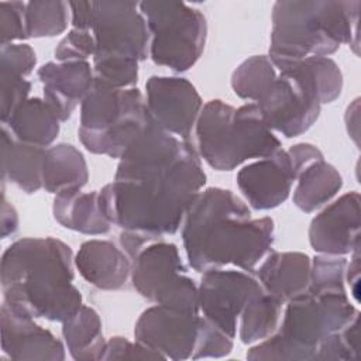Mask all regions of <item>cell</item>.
Masks as SVG:
<instances>
[{
    "label": "cell",
    "instance_id": "cell-1",
    "mask_svg": "<svg viewBox=\"0 0 361 361\" xmlns=\"http://www.w3.org/2000/svg\"><path fill=\"white\" fill-rule=\"evenodd\" d=\"M206 183L199 152L152 118L121 155L114 180L99 190L106 219L149 240L175 234Z\"/></svg>",
    "mask_w": 361,
    "mask_h": 361
},
{
    "label": "cell",
    "instance_id": "cell-2",
    "mask_svg": "<svg viewBox=\"0 0 361 361\" xmlns=\"http://www.w3.org/2000/svg\"><path fill=\"white\" fill-rule=\"evenodd\" d=\"M182 241L190 268L199 274L226 265L252 272L272 251L274 220L252 219L248 206L231 190L207 188L185 214Z\"/></svg>",
    "mask_w": 361,
    "mask_h": 361
},
{
    "label": "cell",
    "instance_id": "cell-3",
    "mask_svg": "<svg viewBox=\"0 0 361 361\" xmlns=\"http://www.w3.org/2000/svg\"><path fill=\"white\" fill-rule=\"evenodd\" d=\"M73 254L54 237H25L1 255L0 282L4 305L31 319L63 323L82 306L73 285Z\"/></svg>",
    "mask_w": 361,
    "mask_h": 361
},
{
    "label": "cell",
    "instance_id": "cell-4",
    "mask_svg": "<svg viewBox=\"0 0 361 361\" xmlns=\"http://www.w3.org/2000/svg\"><path fill=\"white\" fill-rule=\"evenodd\" d=\"M360 1H275L268 58L281 72L309 56H329L341 44L358 54Z\"/></svg>",
    "mask_w": 361,
    "mask_h": 361
},
{
    "label": "cell",
    "instance_id": "cell-5",
    "mask_svg": "<svg viewBox=\"0 0 361 361\" xmlns=\"http://www.w3.org/2000/svg\"><path fill=\"white\" fill-rule=\"evenodd\" d=\"M285 305L278 329L247 351L248 360L316 361L320 344L360 317L345 289H307Z\"/></svg>",
    "mask_w": 361,
    "mask_h": 361
},
{
    "label": "cell",
    "instance_id": "cell-6",
    "mask_svg": "<svg viewBox=\"0 0 361 361\" xmlns=\"http://www.w3.org/2000/svg\"><path fill=\"white\" fill-rule=\"evenodd\" d=\"M197 152L216 171H233L248 159L265 158L281 148L255 103L235 109L220 99L207 102L195 126Z\"/></svg>",
    "mask_w": 361,
    "mask_h": 361
},
{
    "label": "cell",
    "instance_id": "cell-7",
    "mask_svg": "<svg viewBox=\"0 0 361 361\" xmlns=\"http://www.w3.org/2000/svg\"><path fill=\"white\" fill-rule=\"evenodd\" d=\"M149 120L137 87L113 89L94 82L80 104L78 134L89 152L120 159Z\"/></svg>",
    "mask_w": 361,
    "mask_h": 361
},
{
    "label": "cell",
    "instance_id": "cell-8",
    "mask_svg": "<svg viewBox=\"0 0 361 361\" xmlns=\"http://www.w3.org/2000/svg\"><path fill=\"white\" fill-rule=\"evenodd\" d=\"M149 31V58L173 72L190 69L202 56L207 21L199 8L179 1H141Z\"/></svg>",
    "mask_w": 361,
    "mask_h": 361
},
{
    "label": "cell",
    "instance_id": "cell-9",
    "mask_svg": "<svg viewBox=\"0 0 361 361\" xmlns=\"http://www.w3.org/2000/svg\"><path fill=\"white\" fill-rule=\"evenodd\" d=\"M130 276L135 290L149 302L179 312L200 313L197 285L186 275L175 244L149 241L131 259Z\"/></svg>",
    "mask_w": 361,
    "mask_h": 361
},
{
    "label": "cell",
    "instance_id": "cell-10",
    "mask_svg": "<svg viewBox=\"0 0 361 361\" xmlns=\"http://www.w3.org/2000/svg\"><path fill=\"white\" fill-rule=\"evenodd\" d=\"M255 104L267 127L286 138L306 133L322 109L317 86L303 61L281 71Z\"/></svg>",
    "mask_w": 361,
    "mask_h": 361
},
{
    "label": "cell",
    "instance_id": "cell-11",
    "mask_svg": "<svg viewBox=\"0 0 361 361\" xmlns=\"http://www.w3.org/2000/svg\"><path fill=\"white\" fill-rule=\"evenodd\" d=\"M90 32L96 42L93 59L141 62L149 56V31L135 1H92Z\"/></svg>",
    "mask_w": 361,
    "mask_h": 361
},
{
    "label": "cell",
    "instance_id": "cell-12",
    "mask_svg": "<svg viewBox=\"0 0 361 361\" xmlns=\"http://www.w3.org/2000/svg\"><path fill=\"white\" fill-rule=\"evenodd\" d=\"M259 286L258 279L245 271H226L223 268L207 271L197 286L199 310L204 319L234 338L237 320Z\"/></svg>",
    "mask_w": 361,
    "mask_h": 361
},
{
    "label": "cell",
    "instance_id": "cell-13",
    "mask_svg": "<svg viewBox=\"0 0 361 361\" xmlns=\"http://www.w3.org/2000/svg\"><path fill=\"white\" fill-rule=\"evenodd\" d=\"M200 313H186L161 305L145 309L134 327V337L149 350L173 361L192 358L199 330Z\"/></svg>",
    "mask_w": 361,
    "mask_h": 361
},
{
    "label": "cell",
    "instance_id": "cell-14",
    "mask_svg": "<svg viewBox=\"0 0 361 361\" xmlns=\"http://www.w3.org/2000/svg\"><path fill=\"white\" fill-rule=\"evenodd\" d=\"M145 92L151 118L166 133L188 141L203 107L196 87L185 78L151 76Z\"/></svg>",
    "mask_w": 361,
    "mask_h": 361
},
{
    "label": "cell",
    "instance_id": "cell-15",
    "mask_svg": "<svg viewBox=\"0 0 361 361\" xmlns=\"http://www.w3.org/2000/svg\"><path fill=\"white\" fill-rule=\"evenodd\" d=\"M360 193L348 192L313 217L309 243L316 252L343 257L360 250Z\"/></svg>",
    "mask_w": 361,
    "mask_h": 361
},
{
    "label": "cell",
    "instance_id": "cell-16",
    "mask_svg": "<svg viewBox=\"0 0 361 361\" xmlns=\"http://www.w3.org/2000/svg\"><path fill=\"white\" fill-rule=\"evenodd\" d=\"M296 176L283 149L241 168L235 176L237 186L255 210H269L282 204L290 193Z\"/></svg>",
    "mask_w": 361,
    "mask_h": 361
},
{
    "label": "cell",
    "instance_id": "cell-17",
    "mask_svg": "<svg viewBox=\"0 0 361 361\" xmlns=\"http://www.w3.org/2000/svg\"><path fill=\"white\" fill-rule=\"evenodd\" d=\"M1 350L16 361H62L65 347L49 330L34 319L13 312L7 305L0 309Z\"/></svg>",
    "mask_w": 361,
    "mask_h": 361
},
{
    "label": "cell",
    "instance_id": "cell-18",
    "mask_svg": "<svg viewBox=\"0 0 361 361\" xmlns=\"http://www.w3.org/2000/svg\"><path fill=\"white\" fill-rule=\"evenodd\" d=\"M37 75L42 83L44 100L61 121L71 118L94 83L93 68L87 61L47 62Z\"/></svg>",
    "mask_w": 361,
    "mask_h": 361
},
{
    "label": "cell",
    "instance_id": "cell-19",
    "mask_svg": "<svg viewBox=\"0 0 361 361\" xmlns=\"http://www.w3.org/2000/svg\"><path fill=\"white\" fill-rule=\"evenodd\" d=\"M80 276L102 290L121 289L131 275V259L107 240H87L73 258Z\"/></svg>",
    "mask_w": 361,
    "mask_h": 361
},
{
    "label": "cell",
    "instance_id": "cell-20",
    "mask_svg": "<svg viewBox=\"0 0 361 361\" xmlns=\"http://www.w3.org/2000/svg\"><path fill=\"white\" fill-rule=\"evenodd\" d=\"M312 259L305 252L271 251L257 269L261 288L282 305L303 293L310 282Z\"/></svg>",
    "mask_w": 361,
    "mask_h": 361
},
{
    "label": "cell",
    "instance_id": "cell-21",
    "mask_svg": "<svg viewBox=\"0 0 361 361\" xmlns=\"http://www.w3.org/2000/svg\"><path fill=\"white\" fill-rule=\"evenodd\" d=\"M54 219L65 228L87 235H102L113 226L103 214L99 192L68 189L55 195L52 204Z\"/></svg>",
    "mask_w": 361,
    "mask_h": 361
},
{
    "label": "cell",
    "instance_id": "cell-22",
    "mask_svg": "<svg viewBox=\"0 0 361 361\" xmlns=\"http://www.w3.org/2000/svg\"><path fill=\"white\" fill-rule=\"evenodd\" d=\"M59 117L44 99L28 97L3 126L18 141L48 148L59 134Z\"/></svg>",
    "mask_w": 361,
    "mask_h": 361
},
{
    "label": "cell",
    "instance_id": "cell-23",
    "mask_svg": "<svg viewBox=\"0 0 361 361\" xmlns=\"http://www.w3.org/2000/svg\"><path fill=\"white\" fill-rule=\"evenodd\" d=\"M47 148L18 141L3 126L1 128V172L23 192L31 195L42 188V159Z\"/></svg>",
    "mask_w": 361,
    "mask_h": 361
},
{
    "label": "cell",
    "instance_id": "cell-24",
    "mask_svg": "<svg viewBox=\"0 0 361 361\" xmlns=\"http://www.w3.org/2000/svg\"><path fill=\"white\" fill-rule=\"evenodd\" d=\"M42 188L54 195L68 189H82L89 179L83 154L73 145L62 142L48 147L42 159Z\"/></svg>",
    "mask_w": 361,
    "mask_h": 361
},
{
    "label": "cell",
    "instance_id": "cell-25",
    "mask_svg": "<svg viewBox=\"0 0 361 361\" xmlns=\"http://www.w3.org/2000/svg\"><path fill=\"white\" fill-rule=\"evenodd\" d=\"M293 203L305 213H312L331 200L343 186L340 172L329 162L317 159L296 173Z\"/></svg>",
    "mask_w": 361,
    "mask_h": 361
},
{
    "label": "cell",
    "instance_id": "cell-26",
    "mask_svg": "<svg viewBox=\"0 0 361 361\" xmlns=\"http://www.w3.org/2000/svg\"><path fill=\"white\" fill-rule=\"evenodd\" d=\"M62 337L71 357L76 361L100 360L106 340L99 313L86 305L62 323Z\"/></svg>",
    "mask_w": 361,
    "mask_h": 361
},
{
    "label": "cell",
    "instance_id": "cell-27",
    "mask_svg": "<svg viewBox=\"0 0 361 361\" xmlns=\"http://www.w3.org/2000/svg\"><path fill=\"white\" fill-rule=\"evenodd\" d=\"M282 303L261 286L251 295L240 314V340L252 344L269 337L279 326Z\"/></svg>",
    "mask_w": 361,
    "mask_h": 361
},
{
    "label": "cell",
    "instance_id": "cell-28",
    "mask_svg": "<svg viewBox=\"0 0 361 361\" xmlns=\"http://www.w3.org/2000/svg\"><path fill=\"white\" fill-rule=\"evenodd\" d=\"M276 76V68L268 55H254L234 69L231 87L238 97L255 103L269 89Z\"/></svg>",
    "mask_w": 361,
    "mask_h": 361
},
{
    "label": "cell",
    "instance_id": "cell-29",
    "mask_svg": "<svg viewBox=\"0 0 361 361\" xmlns=\"http://www.w3.org/2000/svg\"><path fill=\"white\" fill-rule=\"evenodd\" d=\"M69 3L59 0H34L25 3V28L28 38L55 37L69 24Z\"/></svg>",
    "mask_w": 361,
    "mask_h": 361
},
{
    "label": "cell",
    "instance_id": "cell-30",
    "mask_svg": "<svg viewBox=\"0 0 361 361\" xmlns=\"http://www.w3.org/2000/svg\"><path fill=\"white\" fill-rule=\"evenodd\" d=\"M138 63L133 59H93L94 82L113 89H130L138 80Z\"/></svg>",
    "mask_w": 361,
    "mask_h": 361
},
{
    "label": "cell",
    "instance_id": "cell-31",
    "mask_svg": "<svg viewBox=\"0 0 361 361\" xmlns=\"http://www.w3.org/2000/svg\"><path fill=\"white\" fill-rule=\"evenodd\" d=\"M317 86L320 103L334 102L343 90V73L329 56H309L303 59Z\"/></svg>",
    "mask_w": 361,
    "mask_h": 361
},
{
    "label": "cell",
    "instance_id": "cell-32",
    "mask_svg": "<svg viewBox=\"0 0 361 361\" xmlns=\"http://www.w3.org/2000/svg\"><path fill=\"white\" fill-rule=\"evenodd\" d=\"M358 326L360 317L351 322L347 327L329 336L319 347L316 361L331 360H355L358 353Z\"/></svg>",
    "mask_w": 361,
    "mask_h": 361
},
{
    "label": "cell",
    "instance_id": "cell-33",
    "mask_svg": "<svg viewBox=\"0 0 361 361\" xmlns=\"http://www.w3.org/2000/svg\"><path fill=\"white\" fill-rule=\"evenodd\" d=\"M202 316V314H200ZM233 340L213 323L202 316L200 330L192 360L199 358H220L228 355L233 350Z\"/></svg>",
    "mask_w": 361,
    "mask_h": 361
},
{
    "label": "cell",
    "instance_id": "cell-34",
    "mask_svg": "<svg viewBox=\"0 0 361 361\" xmlns=\"http://www.w3.org/2000/svg\"><path fill=\"white\" fill-rule=\"evenodd\" d=\"M31 82L25 78L0 69V116L4 123L11 113L28 99Z\"/></svg>",
    "mask_w": 361,
    "mask_h": 361
},
{
    "label": "cell",
    "instance_id": "cell-35",
    "mask_svg": "<svg viewBox=\"0 0 361 361\" xmlns=\"http://www.w3.org/2000/svg\"><path fill=\"white\" fill-rule=\"evenodd\" d=\"M96 42L93 34L86 30L72 28L56 45L54 55L59 62L87 61L94 56Z\"/></svg>",
    "mask_w": 361,
    "mask_h": 361
},
{
    "label": "cell",
    "instance_id": "cell-36",
    "mask_svg": "<svg viewBox=\"0 0 361 361\" xmlns=\"http://www.w3.org/2000/svg\"><path fill=\"white\" fill-rule=\"evenodd\" d=\"M0 38L1 45L28 38L24 1H0Z\"/></svg>",
    "mask_w": 361,
    "mask_h": 361
},
{
    "label": "cell",
    "instance_id": "cell-37",
    "mask_svg": "<svg viewBox=\"0 0 361 361\" xmlns=\"http://www.w3.org/2000/svg\"><path fill=\"white\" fill-rule=\"evenodd\" d=\"M37 63L34 49L24 42L3 44L0 49V69L27 78Z\"/></svg>",
    "mask_w": 361,
    "mask_h": 361
},
{
    "label": "cell",
    "instance_id": "cell-38",
    "mask_svg": "<svg viewBox=\"0 0 361 361\" xmlns=\"http://www.w3.org/2000/svg\"><path fill=\"white\" fill-rule=\"evenodd\" d=\"M164 360L161 354L149 350L144 344L128 341L126 337H111L106 341L100 360Z\"/></svg>",
    "mask_w": 361,
    "mask_h": 361
},
{
    "label": "cell",
    "instance_id": "cell-39",
    "mask_svg": "<svg viewBox=\"0 0 361 361\" xmlns=\"http://www.w3.org/2000/svg\"><path fill=\"white\" fill-rule=\"evenodd\" d=\"M289 159H290V164H292V168H293V172H295V176L296 173L303 169L306 165H309L310 162H314L317 159H323V152L313 144H309V142H299V144H295L292 145L288 151H286Z\"/></svg>",
    "mask_w": 361,
    "mask_h": 361
},
{
    "label": "cell",
    "instance_id": "cell-40",
    "mask_svg": "<svg viewBox=\"0 0 361 361\" xmlns=\"http://www.w3.org/2000/svg\"><path fill=\"white\" fill-rule=\"evenodd\" d=\"M71 24L73 28L90 31L92 27V1H69Z\"/></svg>",
    "mask_w": 361,
    "mask_h": 361
},
{
    "label": "cell",
    "instance_id": "cell-41",
    "mask_svg": "<svg viewBox=\"0 0 361 361\" xmlns=\"http://www.w3.org/2000/svg\"><path fill=\"white\" fill-rule=\"evenodd\" d=\"M118 241H120L121 250L127 254L130 259H133L141 251V248H144L149 241H154V240H149L148 237L135 231L123 230L118 237Z\"/></svg>",
    "mask_w": 361,
    "mask_h": 361
},
{
    "label": "cell",
    "instance_id": "cell-42",
    "mask_svg": "<svg viewBox=\"0 0 361 361\" xmlns=\"http://www.w3.org/2000/svg\"><path fill=\"white\" fill-rule=\"evenodd\" d=\"M18 228V214L11 203L7 202L6 195H1V238L13 235Z\"/></svg>",
    "mask_w": 361,
    "mask_h": 361
},
{
    "label": "cell",
    "instance_id": "cell-43",
    "mask_svg": "<svg viewBox=\"0 0 361 361\" xmlns=\"http://www.w3.org/2000/svg\"><path fill=\"white\" fill-rule=\"evenodd\" d=\"M360 250L353 252V259L345 267V279L350 285L351 295L358 302V288H360Z\"/></svg>",
    "mask_w": 361,
    "mask_h": 361
}]
</instances>
